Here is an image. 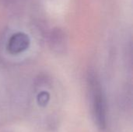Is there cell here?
<instances>
[{
	"instance_id": "2",
	"label": "cell",
	"mask_w": 133,
	"mask_h": 132,
	"mask_svg": "<svg viewBox=\"0 0 133 132\" xmlns=\"http://www.w3.org/2000/svg\"><path fill=\"white\" fill-rule=\"evenodd\" d=\"M37 103L41 107H45L48 103L49 102V100H50V95L48 92H45V91H43V92H41L38 95H37Z\"/></svg>"
},
{
	"instance_id": "1",
	"label": "cell",
	"mask_w": 133,
	"mask_h": 132,
	"mask_svg": "<svg viewBox=\"0 0 133 132\" xmlns=\"http://www.w3.org/2000/svg\"><path fill=\"white\" fill-rule=\"evenodd\" d=\"M30 44L29 36L23 32L13 33L9 39L6 49L11 54H18L25 51Z\"/></svg>"
}]
</instances>
